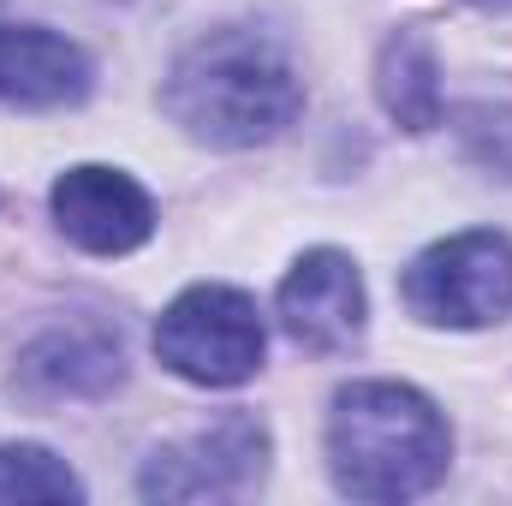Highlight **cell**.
Returning <instances> with one entry per match:
<instances>
[{"mask_svg":"<svg viewBox=\"0 0 512 506\" xmlns=\"http://www.w3.org/2000/svg\"><path fill=\"white\" fill-rule=\"evenodd\" d=\"M96 90V60L42 24H0V102L6 108H78Z\"/></svg>","mask_w":512,"mask_h":506,"instance_id":"obj_9","label":"cell"},{"mask_svg":"<svg viewBox=\"0 0 512 506\" xmlns=\"http://www.w3.org/2000/svg\"><path fill=\"white\" fill-rule=\"evenodd\" d=\"M376 96H382V114L399 131L423 137L447 120V96H441V54L429 42V30L417 24H399L387 30L382 48H376Z\"/></svg>","mask_w":512,"mask_h":506,"instance_id":"obj_10","label":"cell"},{"mask_svg":"<svg viewBox=\"0 0 512 506\" xmlns=\"http://www.w3.org/2000/svg\"><path fill=\"white\" fill-rule=\"evenodd\" d=\"M161 370L191 387H245L268 358V328L251 292L203 280L185 286L155 322Z\"/></svg>","mask_w":512,"mask_h":506,"instance_id":"obj_3","label":"cell"},{"mask_svg":"<svg viewBox=\"0 0 512 506\" xmlns=\"http://www.w3.org/2000/svg\"><path fill=\"white\" fill-rule=\"evenodd\" d=\"M459 143L483 173L512 179V108H489V102L459 108Z\"/></svg>","mask_w":512,"mask_h":506,"instance_id":"obj_12","label":"cell"},{"mask_svg":"<svg viewBox=\"0 0 512 506\" xmlns=\"http://www.w3.org/2000/svg\"><path fill=\"white\" fill-rule=\"evenodd\" d=\"M328 477L346 501L399 506L453 471V429L411 381H346L328 399Z\"/></svg>","mask_w":512,"mask_h":506,"instance_id":"obj_2","label":"cell"},{"mask_svg":"<svg viewBox=\"0 0 512 506\" xmlns=\"http://www.w3.org/2000/svg\"><path fill=\"white\" fill-rule=\"evenodd\" d=\"M471 6H489V12H507L512 0H471Z\"/></svg>","mask_w":512,"mask_h":506,"instance_id":"obj_13","label":"cell"},{"mask_svg":"<svg viewBox=\"0 0 512 506\" xmlns=\"http://www.w3.org/2000/svg\"><path fill=\"white\" fill-rule=\"evenodd\" d=\"M126 381V346L120 334L96 328V322H66L36 334L18 352L12 393L30 405H60V399H102Z\"/></svg>","mask_w":512,"mask_h":506,"instance_id":"obj_8","label":"cell"},{"mask_svg":"<svg viewBox=\"0 0 512 506\" xmlns=\"http://www.w3.org/2000/svg\"><path fill=\"white\" fill-rule=\"evenodd\" d=\"M161 114L191 143L239 155V149H262L298 126L304 78L268 30L221 24L173 54L161 78Z\"/></svg>","mask_w":512,"mask_h":506,"instance_id":"obj_1","label":"cell"},{"mask_svg":"<svg viewBox=\"0 0 512 506\" xmlns=\"http://www.w3.org/2000/svg\"><path fill=\"white\" fill-rule=\"evenodd\" d=\"M399 292L423 328H453V334L495 328L512 310V239L495 227L435 239L429 251L411 256Z\"/></svg>","mask_w":512,"mask_h":506,"instance_id":"obj_4","label":"cell"},{"mask_svg":"<svg viewBox=\"0 0 512 506\" xmlns=\"http://www.w3.org/2000/svg\"><path fill=\"white\" fill-rule=\"evenodd\" d=\"M274 316H280L286 340L310 358H340V352L364 346L370 298H364L358 262L346 251H334V245L304 251L274 292Z\"/></svg>","mask_w":512,"mask_h":506,"instance_id":"obj_6","label":"cell"},{"mask_svg":"<svg viewBox=\"0 0 512 506\" xmlns=\"http://www.w3.org/2000/svg\"><path fill=\"white\" fill-rule=\"evenodd\" d=\"M48 215L84 256H131L155 239V203L120 167H66L48 191Z\"/></svg>","mask_w":512,"mask_h":506,"instance_id":"obj_7","label":"cell"},{"mask_svg":"<svg viewBox=\"0 0 512 506\" xmlns=\"http://www.w3.org/2000/svg\"><path fill=\"white\" fill-rule=\"evenodd\" d=\"M274 459V435L256 411H221L215 423L149 447L137 471L143 501H239L262 489Z\"/></svg>","mask_w":512,"mask_h":506,"instance_id":"obj_5","label":"cell"},{"mask_svg":"<svg viewBox=\"0 0 512 506\" xmlns=\"http://www.w3.org/2000/svg\"><path fill=\"white\" fill-rule=\"evenodd\" d=\"M0 501H84V477L42 441L0 447Z\"/></svg>","mask_w":512,"mask_h":506,"instance_id":"obj_11","label":"cell"}]
</instances>
